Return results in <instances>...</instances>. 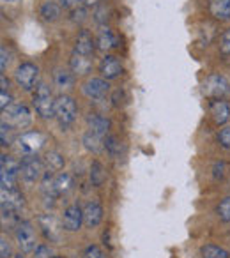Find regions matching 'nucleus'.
<instances>
[{"label":"nucleus","mask_w":230,"mask_h":258,"mask_svg":"<svg viewBox=\"0 0 230 258\" xmlns=\"http://www.w3.org/2000/svg\"><path fill=\"white\" fill-rule=\"evenodd\" d=\"M76 115H78V108H76L73 97L66 96V94L55 97V118L62 129L71 127L73 122L76 120Z\"/></svg>","instance_id":"f257e3e1"},{"label":"nucleus","mask_w":230,"mask_h":258,"mask_svg":"<svg viewBox=\"0 0 230 258\" xmlns=\"http://www.w3.org/2000/svg\"><path fill=\"white\" fill-rule=\"evenodd\" d=\"M32 106L41 118L55 117V99H53V96H51L50 87L44 85V83H39V85L36 87Z\"/></svg>","instance_id":"f03ea898"},{"label":"nucleus","mask_w":230,"mask_h":258,"mask_svg":"<svg viewBox=\"0 0 230 258\" xmlns=\"http://www.w3.org/2000/svg\"><path fill=\"white\" fill-rule=\"evenodd\" d=\"M202 90L207 97H212V99H223L225 96L230 94V80L226 76L219 75V73H214V75H209L205 78L204 85H202Z\"/></svg>","instance_id":"7ed1b4c3"},{"label":"nucleus","mask_w":230,"mask_h":258,"mask_svg":"<svg viewBox=\"0 0 230 258\" xmlns=\"http://www.w3.org/2000/svg\"><path fill=\"white\" fill-rule=\"evenodd\" d=\"M20 175L29 184L41 180V177L44 175V161H41V158L37 154L23 156L22 166H20Z\"/></svg>","instance_id":"20e7f679"},{"label":"nucleus","mask_w":230,"mask_h":258,"mask_svg":"<svg viewBox=\"0 0 230 258\" xmlns=\"http://www.w3.org/2000/svg\"><path fill=\"white\" fill-rule=\"evenodd\" d=\"M15 239L23 253H32V251H36V247H37L36 230H34V226L30 225L29 221L18 223V226H16V230H15Z\"/></svg>","instance_id":"39448f33"},{"label":"nucleus","mask_w":230,"mask_h":258,"mask_svg":"<svg viewBox=\"0 0 230 258\" xmlns=\"http://www.w3.org/2000/svg\"><path fill=\"white\" fill-rule=\"evenodd\" d=\"M15 80L18 83V87H22L23 90H32L36 87L37 80H39V68L32 62H23L16 68Z\"/></svg>","instance_id":"423d86ee"},{"label":"nucleus","mask_w":230,"mask_h":258,"mask_svg":"<svg viewBox=\"0 0 230 258\" xmlns=\"http://www.w3.org/2000/svg\"><path fill=\"white\" fill-rule=\"evenodd\" d=\"M4 115L8 117V124H11L16 129H25L32 122V113L25 104H11L4 110Z\"/></svg>","instance_id":"0eeeda50"},{"label":"nucleus","mask_w":230,"mask_h":258,"mask_svg":"<svg viewBox=\"0 0 230 258\" xmlns=\"http://www.w3.org/2000/svg\"><path fill=\"white\" fill-rule=\"evenodd\" d=\"M18 149L23 152V156L37 154L39 149L44 145V135L39 131H25L18 137Z\"/></svg>","instance_id":"6e6552de"},{"label":"nucleus","mask_w":230,"mask_h":258,"mask_svg":"<svg viewBox=\"0 0 230 258\" xmlns=\"http://www.w3.org/2000/svg\"><path fill=\"white\" fill-rule=\"evenodd\" d=\"M82 92L87 99L90 101H101L110 92V83L104 78H89L82 85Z\"/></svg>","instance_id":"1a4fd4ad"},{"label":"nucleus","mask_w":230,"mask_h":258,"mask_svg":"<svg viewBox=\"0 0 230 258\" xmlns=\"http://www.w3.org/2000/svg\"><path fill=\"white\" fill-rule=\"evenodd\" d=\"M83 225V209L73 204L64 209L62 214V230L66 232H78Z\"/></svg>","instance_id":"9d476101"},{"label":"nucleus","mask_w":230,"mask_h":258,"mask_svg":"<svg viewBox=\"0 0 230 258\" xmlns=\"http://www.w3.org/2000/svg\"><path fill=\"white\" fill-rule=\"evenodd\" d=\"M22 207L23 195L16 187H11V189H4L2 187V214H13V212H18Z\"/></svg>","instance_id":"9b49d317"},{"label":"nucleus","mask_w":230,"mask_h":258,"mask_svg":"<svg viewBox=\"0 0 230 258\" xmlns=\"http://www.w3.org/2000/svg\"><path fill=\"white\" fill-rule=\"evenodd\" d=\"M123 71H124V68H123V62H121L119 57H115V55H104L103 60H101V64H99L101 78L115 80L123 75Z\"/></svg>","instance_id":"f8f14e48"},{"label":"nucleus","mask_w":230,"mask_h":258,"mask_svg":"<svg viewBox=\"0 0 230 258\" xmlns=\"http://www.w3.org/2000/svg\"><path fill=\"white\" fill-rule=\"evenodd\" d=\"M103 205L97 200L87 202L85 207H83V225L87 228H96L99 226V223L103 221Z\"/></svg>","instance_id":"ddd939ff"},{"label":"nucleus","mask_w":230,"mask_h":258,"mask_svg":"<svg viewBox=\"0 0 230 258\" xmlns=\"http://www.w3.org/2000/svg\"><path fill=\"white\" fill-rule=\"evenodd\" d=\"M96 46L103 51L113 50L119 46V37H117L115 30H111L110 27H101L96 36Z\"/></svg>","instance_id":"4468645a"},{"label":"nucleus","mask_w":230,"mask_h":258,"mask_svg":"<svg viewBox=\"0 0 230 258\" xmlns=\"http://www.w3.org/2000/svg\"><path fill=\"white\" fill-rule=\"evenodd\" d=\"M209 113H211V118L214 120V124L223 125L230 120V106L226 101L223 99H214L209 106Z\"/></svg>","instance_id":"2eb2a0df"},{"label":"nucleus","mask_w":230,"mask_h":258,"mask_svg":"<svg viewBox=\"0 0 230 258\" xmlns=\"http://www.w3.org/2000/svg\"><path fill=\"white\" fill-rule=\"evenodd\" d=\"M94 48H96V39L92 37V34L89 30H82L75 41V53L90 57L94 53Z\"/></svg>","instance_id":"dca6fc26"},{"label":"nucleus","mask_w":230,"mask_h":258,"mask_svg":"<svg viewBox=\"0 0 230 258\" xmlns=\"http://www.w3.org/2000/svg\"><path fill=\"white\" fill-rule=\"evenodd\" d=\"M87 125H89V131L104 138L110 131V118H106L101 113H90L87 117Z\"/></svg>","instance_id":"f3484780"},{"label":"nucleus","mask_w":230,"mask_h":258,"mask_svg":"<svg viewBox=\"0 0 230 258\" xmlns=\"http://www.w3.org/2000/svg\"><path fill=\"white\" fill-rule=\"evenodd\" d=\"M207 9L214 20H219V22L230 20V0H209Z\"/></svg>","instance_id":"a211bd4d"},{"label":"nucleus","mask_w":230,"mask_h":258,"mask_svg":"<svg viewBox=\"0 0 230 258\" xmlns=\"http://www.w3.org/2000/svg\"><path fill=\"white\" fill-rule=\"evenodd\" d=\"M69 68H71V71L75 73V75L85 76L92 71V60H90V57H87V55H80L73 51L71 60H69Z\"/></svg>","instance_id":"6ab92c4d"},{"label":"nucleus","mask_w":230,"mask_h":258,"mask_svg":"<svg viewBox=\"0 0 230 258\" xmlns=\"http://www.w3.org/2000/svg\"><path fill=\"white\" fill-rule=\"evenodd\" d=\"M61 4H57V2H53V0H48V2H44L43 6H41L39 9V16L44 20V22L48 23H53L57 22L59 18H61Z\"/></svg>","instance_id":"aec40b11"},{"label":"nucleus","mask_w":230,"mask_h":258,"mask_svg":"<svg viewBox=\"0 0 230 258\" xmlns=\"http://www.w3.org/2000/svg\"><path fill=\"white\" fill-rule=\"evenodd\" d=\"M55 85L61 90H71L75 87V73L71 69H57L53 75Z\"/></svg>","instance_id":"412c9836"},{"label":"nucleus","mask_w":230,"mask_h":258,"mask_svg":"<svg viewBox=\"0 0 230 258\" xmlns=\"http://www.w3.org/2000/svg\"><path fill=\"white\" fill-rule=\"evenodd\" d=\"M82 144H83V147H85L89 152H92V154H97V152H101V149H104L103 137L92 133V131H87V133L83 135Z\"/></svg>","instance_id":"4be33fe9"},{"label":"nucleus","mask_w":230,"mask_h":258,"mask_svg":"<svg viewBox=\"0 0 230 258\" xmlns=\"http://www.w3.org/2000/svg\"><path fill=\"white\" fill-rule=\"evenodd\" d=\"M103 145H104V151H106L111 158H115V159L121 158L124 147H123V142H121L117 137H113V135H106V137L103 138Z\"/></svg>","instance_id":"5701e85b"},{"label":"nucleus","mask_w":230,"mask_h":258,"mask_svg":"<svg viewBox=\"0 0 230 258\" xmlns=\"http://www.w3.org/2000/svg\"><path fill=\"white\" fill-rule=\"evenodd\" d=\"M66 161H64V156L61 154V152L57 151H51L48 152L46 156H44V166L48 168V172H61L62 168H64Z\"/></svg>","instance_id":"b1692460"},{"label":"nucleus","mask_w":230,"mask_h":258,"mask_svg":"<svg viewBox=\"0 0 230 258\" xmlns=\"http://www.w3.org/2000/svg\"><path fill=\"white\" fill-rule=\"evenodd\" d=\"M106 180V172H104V166L99 161H92L90 165V182L92 186L101 187Z\"/></svg>","instance_id":"393cba45"},{"label":"nucleus","mask_w":230,"mask_h":258,"mask_svg":"<svg viewBox=\"0 0 230 258\" xmlns=\"http://www.w3.org/2000/svg\"><path fill=\"white\" fill-rule=\"evenodd\" d=\"M202 258H230V253L225 247H219L216 244H205L200 249Z\"/></svg>","instance_id":"a878e982"},{"label":"nucleus","mask_w":230,"mask_h":258,"mask_svg":"<svg viewBox=\"0 0 230 258\" xmlns=\"http://www.w3.org/2000/svg\"><path fill=\"white\" fill-rule=\"evenodd\" d=\"M53 182H55V187H57L59 195H66L73 187V177L66 172H61L53 177Z\"/></svg>","instance_id":"bb28decb"},{"label":"nucleus","mask_w":230,"mask_h":258,"mask_svg":"<svg viewBox=\"0 0 230 258\" xmlns=\"http://www.w3.org/2000/svg\"><path fill=\"white\" fill-rule=\"evenodd\" d=\"M13 125L8 122H2V131H0V142H2V147H9L13 144Z\"/></svg>","instance_id":"cd10ccee"},{"label":"nucleus","mask_w":230,"mask_h":258,"mask_svg":"<svg viewBox=\"0 0 230 258\" xmlns=\"http://www.w3.org/2000/svg\"><path fill=\"white\" fill-rule=\"evenodd\" d=\"M218 218L223 223H230V197L223 198L218 205Z\"/></svg>","instance_id":"c85d7f7f"},{"label":"nucleus","mask_w":230,"mask_h":258,"mask_svg":"<svg viewBox=\"0 0 230 258\" xmlns=\"http://www.w3.org/2000/svg\"><path fill=\"white\" fill-rule=\"evenodd\" d=\"M82 258H106V253L99 246H96V244H90V246H87L83 249Z\"/></svg>","instance_id":"c756f323"},{"label":"nucleus","mask_w":230,"mask_h":258,"mask_svg":"<svg viewBox=\"0 0 230 258\" xmlns=\"http://www.w3.org/2000/svg\"><path fill=\"white\" fill-rule=\"evenodd\" d=\"M92 16H94V22L99 23V25H103V23H106V20H108V8L104 4L97 6V8L94 9Z\"/></svg>","instance_id":"7c9ffc66"},{"label":"nucleus","mask_w":230,"mask_h":258,"mask_svg":"<svg viewBox=\"0 0 230 258\" xmlns=\"http://www.w3.org/2000/svg\"><path fill=\"white\" fill-rule=\"evenodd\" d=\"M218 142L223 149L230 151V125H225L223 129H219L218 133Z\"/></svg>","instance_id":"2f4dec72"},{"label":"nucleus","mask_w":230,"mask_h":258,"mask_svg":"<svg viewBox=\"0 0 230 258\" xmlns=\"http://www.w3.org/2000/svg\"><path fill=\"white\" fill-rule=\"evenodd\" d=\"M219 50L223 55H230V29H226L221 34V39H219Z\"/></svg>","instance_id":"473e14b6"},{"label":"nucleus","mask_w":230,"mask_h":258,"mask_svg":"<svg viewBox=\"0 0 230 258\" xmlns=\"http://www.w3.org/2000/svg\"><path fill=\"white\" fill-rule=\"evenodd\" d=\"M34 258H53V253L46 244H39L34 251Z\"/></svg>","instance_id":"72a5a7b5"},{"label":"nucleus","mask_w":230,"mask_h":258,"mask_svg":"<svg viewBox=\"0 0 230 258\" xmlns=\"http://www.w3.org/2000/svg\"><path fill=\"white\" fill-rule=\"evenodd\" d=\"M225 172H226V165L223 161L216 163V165L212 166V175H214V179H223Z\"/></svg>","instance_id":"f704fd0d"},{"label":"nucleus","mask_w":230,"mask_h":258,"mask_svg":"<svg viewBox=\"0 0 230 258\" xmlns=\"http://www.w3.org/2000/svg\"><path fill=\"white\" fill-rule=\"evenodd\" d=\"M0 55H2V60H0V68H2V71H6V68L9 66V53H8V50H6V46H2L0 48Z\"/></svg>","instance_id":"c9c22d12"},{"label":"nucleus","mask_w":230,"mask_h":258,"mask_svg":"<svg viewBox=\"0 0 230 258\" xmlns=\"http://www.w3.org/2000/svg\"><path fill=\"white\" fill-rule=\"evenodd\" d=\"M0 253H2V258H9L11 256V247H9L8 240L2 237V240H0Z\"/></svg>","instance_id":"e433bc0d"},{"label":"nucleus","mask_w":230,"mask_h":258,"mask_svg":"<svg viewBox=\"0 0 230 258\" xmlns=\"http://www.w3.org/2000/svg\"><path fill=\"white\" fill-rule=\"evenodd\" d=\"M0 97H2V101H0V106H2V111H4L8 106H11V96H9L8 92H0Z\"/></svg>","instance_id":"4c0bfd02"},{"label":"nucleus","mask_w":230,"mask_h":258,"mask_svg":"<svg viewBox=\"0 0 230 258\" xmlns=\"http://www.w3.org/2000/svg\"><path fill=\"white\" fill-rule=\"evenodd\" d=\"M83 18H85V9H73V20L75 22H82Z\"/></svg>","instance_id":"58836bf2"},{"label":"nucleus","mask_w":230,"mask_h":258,"mask_svg":"<svg viewBox=\"0 0 230 258\" xmlns=\"http://www.w3.org/2000/svg\"><path fill=\"white\" fill-rule=\"evenodd\" d=\"M78 2H82V0H59V4L62 6V8H76L78 6Z\"/></svg>","instance_id":"ea45409f"},{"label":"nucleus","mask_w":230,"mask_h":258,"mask_svg":"<svg viewBox=\"0 0 230 258\" xmlns=\"http://www.w3.org/2000/svg\"><path fill=\"white\" fill-rule=\"evenodd\" d=\"M82 2L87 6V8H92V6H96V8H97V6L103 4V0H82Z\"/></svg>","instance_id":"a19ab883"},{"label":"nucleus","mask_w":230,"mask_h":258,"mask_svg":"<svg viewBox=\"0 0 230 258\" xmlns=\"http://www.w3.org/2000/svg\"><path fill=\"white\" fill-rule=\"evenodd\" d=\"M0 82H2V92H8V89H9V82H8V80H6V75L0 76Z\"/></svg>","instance_id":"79ce46f5"},{"label":"nucleus","mask_w":230,"mask_h":258,"mask_svg":"<svg viewBox=\"0 0 230 258\" xmlns=\"http://www.w3.org/2000/svg\"><path fill=\"white\" fill-rule=\"evenodd\" d=\"M4 2H18V0H4Z\"/></svg>","instance_id":"37998d69"}]
</instances>
